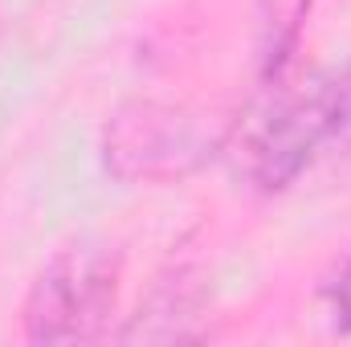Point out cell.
I'll use <instances>...</instances> for the list:
<instances>
[{"label": "cell", "instance_id": "cell-1", "mask_svg": "<svg viewBox=\"0 0 351 347\" xmlns=\"http://www.w3.org/2000/svg\"><path fill=\"white\" fill-rule=\"evenodd\" d=\"M114 311V274L94 254L58 258L33 286L25 327L33 344H82L98 339Z\"/></svg>", "mask_w": 351, "mask_h": 347}, {"label": "cell", "instance_id": "cell-2", "mask_svg": "<svg viewBox=\"0 0 351 347\" xmlns=\"http://www.w3.org/2000/svg\"><path fill=\"white\" fill-rule=\"evenodd\" d=\"M311 4L315 0H258V29H262L265 74H278L290 62V49L298 41V29H302Z\"/></svg>", "mask_w": 351, "mask_h": 347}, {"label": "cell", "instance_id": "cell-3", "mask_svg": "<svg viewBox=\"0 0 351 347\" xmlns=\"http://www.w3.org/2000/svg\"><path fill=\"white\" fill-rule=\"evenodd\" d=\"M323 98V152L351 160V66L335 82H319Z\"/></svg>", "mask_w": 351, "mask_h": 347}, {"label": "cell", "instance_id": "cell-4", "mask_svg": "<svg viewBox=\"0 0 351 347\" xmlns=\"http://www.w3.org/2000/svg\"><path fill=\"white\" fill-rule=\"evenodd\" d=\"M327 298H331V311H335V323L351 331V258L348 265L339 270V278L331 282V290H327Z\"/></svg>", "mask_w": 351, "mask_h": 347}]
</instances>
